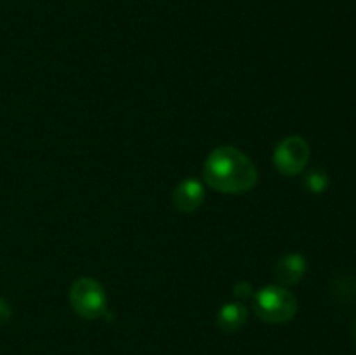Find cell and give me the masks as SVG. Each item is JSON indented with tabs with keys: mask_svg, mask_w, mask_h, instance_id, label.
<instances>
[{
	"mask_svg": "<svg viewBox=\"0 0 356 355\" xmlns=\"http://www.w3.org/2000/svg\"><path fill=\"white\" fill-rule=\"evenodd\" d=\"M205 183L222 194H245L257 181L252 160L235 146H219L204 164Z\"/></svg>",
	"mask_w": 356,
	"mask_h": 355,
	"instance_id": "cell-1",
	"label": "cell"
},
{
	"mask_svg": "<svg viewBox=\"0 0 356 355\" xmlns=\"http://www.w3.org/2000/svg\"><path fill=\"white\" fill-rule=\"evenodd\" d=\"M254 310L266 322L284 324L296 315L298 301L282 285H266L254 296Z\"/></svg>",
	"mask_w": 356,
	"mask_h": 355,
	"instance_id": "cell-2",
	"label": "cell"
},
{
	"mask_svg": "<svg viewBox=\"0 0 356 355\" xmlns=\"http://www.w3.org/2000/svg\"><path fill=\"white\" fill-rule=\"evenodd\" d=\"M70 303L83 319H99L106 315V292L99 282L90 277L73 282L70 289Z\"/></svg>",
	"mask_w": 356,
	"mask_h": 355,
	"instance_id": "cell-3",
	"label": "cell"
},
{
	"mask_svg": "<svg viewBox=\"0 0 356 355\" xmlns=\"http://www.w3.org/2000/svg\"><path fill=\"white\" fill-rule=\"evenodd\" d=\"M309 160V145L301 136H287L278 143L273 153V164L285 176H296Z\"/></svg>",
	"mask_w": 356,
	"mask_h": 355,
	"instance_id": "cell-4",
	"label": "cell"
},
{
	"mask_svg": "<svg viewBox=\"0 0 356 355\" xmlns=\"http://www.w3.org/2000/svg\"><path fill=\"white\" fill-rule=\"evenodd\" d=\"M172 200L176 209L183 212H191V211H197L205 200V190H204V184L200 183L198 180H188L181 181L179 184L176 187L172 195Z\"/></svg>",
	"mask_w": 356,
	"mask_h": 355,
	"instance_id": "cell-5",
	"label": "cell"
},
{
	"mask_svg": "<svg viewBox=\"0 0 356 355\" xmlns=\"http://www.w3.org/2000/svg\"><path fill=\"white\" fill-rule=\"evenodd\" d=\"M306 271V260L301 254H287L275 267V277L280 284L291 285L301 281Z\"/></svg>",
	"mask_w": 356,
	"mask_h": 355,
	"instance_id": "cell-6",
	"label": "cell"
},
{
	"mask_svg": "<svg viewBox=\"0 0 356 355\" xmlns=\"http://www.w3.org/2000/svg\"><path fill=\"white\" fill-rule=\"evenodd\" d=\"M247 320V308L242 303H226L218 313V326L226 333L238 331Z\"/></svg>",
	"mask_w": 356,
	"mask_h": 355,
	"instance_id": "cell-7",
	"label": "cell"
},
{
	"mask_svg": "<svg viewBox=\"0 0 356 355\" xmlns=\"http://www.w3.org/2000/svg\"><path fill=\"white\" fill-rule=\"evenodd\" d=\"M334 294L341 301H356V278L351 275L341 277L334 285Z\"/></svg>",
	"mask_w": 356,
	"mask_h": 355,
	"instance_id": "cell-8",
	"label": "cell"
},
{
	"mask_svg": "<svg viewBox=\"0 0 356 355\" xmlns=\"http://www.w3.org/2000/svg\"><path fill=\"white\" fill-rule=\"evenodd\" d=\"M305 184L312 194H322V191H325L327 187H329V176H327V173H323V171L320 169L312 171V173L306 176Z\"/></svg>",
	"mask_w": 356,
	"mask_h": 355,
	"instance_id": "cell-9",
	"label": "cell"
},
{
	"mask_svg": "<svg viewBox=\"0 0 356 355\" xmlns=\"http://www.w3.org/2000/svg\"><path fill=\"white\" fill-rule=\"evenodd\" d=\"M10 313H13V308H10L9 301L6 298H0V326L10 319Z\"/></svg>",
	"mask_w": 356,
	"mask_h": 355,
	"instance_id": "cell-10",
	"label": "cell"
},
{
	"mask_svg": "<svg viewBox=\"0 0 356 355\" xmlns=\"http://www.w3.org/2000/svg\"><path fill=\"white\" fill-rule=\"evenodd\" d=\"M355 334H356V327H355Z\"/></svg>",
	"mask_w": 356,
	"mask_h": 355,
	"instance_id": "cell-11",
	"label": "cell"
}]
</instances>
